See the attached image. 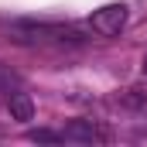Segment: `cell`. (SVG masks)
<instances>
[{
	"instance_id": "1",
	"label": "cell",
	"mask_w": 147,
	"mask_h": 147,
	"mask_svg": "<svg viewBox=\"0 0 147 147\" xmlns=\"http://www.w3.org/2000/svg\"><path fill=\"white\" fill-rule=\"evenodd\" d=\"M7 31L17 38V41H75L72 28H62V24H38V21H14L7 24Z\"/></svg>"
},
{
	"instance_id": "2",
	"label": "cell",
	"mask_w": 147,
	"mask_h": 147,
	"mask_svg": "<svg viewBox=\"0 0 147 147\" xmlns=\"http://www.w3.org/2000/svg\"><path fill=\"white\" fill-rule=\"evenodd\" d=\"M89 28L99 38H116L127 28V3H103L99 10H92Z\"/></svg>"
},
{
	"instance_id": "3",
	"label": "cell",
	"mask_w": 147,
	"mask_h": 147,
	"mask_svg": "<svg viewBox=\"0 0 147 147\" xmlns=\"http://www.w3.org/2000/svg\"><path fill=\"white\" fill-rule=\"evenodd\" d=\"M62 137L72 140V144H103L110 134H106L99 123H92V120H72V123L62 130Z\"/></svg>"
},
{
	"instance_id": "4",
	"label": "cell",
	"mask_w": 147,
	"mask_h": 147,
	"mask_svg": "<svg viewBox=\"0 0 147 147\" xmlns=\"http://www.w3.org/2000/svg\"><path fill=\"white\" fill-rule=\"evenodd\" d=\"M7 110H10L14 120H21V123L34 120V103H31V96L21 92V89H10V92H7Z\"/></svg>"
},
{
	"instance_id": "5",
	"label": "cell",
	"mask_w": 147,
	"mask_h": 147,
	"mask_svg": "<svg viewBox=\"0 0 147 147\" xmlns=\"http://www.w3.org/2000/svg\"><path fill=\"white\" fill-rule=\"evenodd\" d=\"M28 140H34V144H62L65 137H62L58 130H48V127H38V130H28Z\"/></svg>"
},
{
	"instance_id": "6",
	"label": "cell",
	"mask_w": 147,
	"mask_h": 147,
	"mask_svg": "<svg viewBox=\"0 0 147 147\" xmlns=\"http://www.w3.org/2000/svg\"><path fill=\"white\" fill-rule=\"evenodd\" d=\"M10 86H17V79H14V72L0 69V89H3V92H10Z\"/></svg>"
},
{
	"instance_id": "7",
	"label": "cell",
	"mask_w": 147,
	"mask_h": 147,
	"mask_svg": "<svg viewBox=\"0 0 147 147\" xmlns=\"http://www.w3.org/2000/svg\"><path fill=\"white\" fill-rule=\"evenodd\" d=\"M144 69H147V58H144Z\"/></svg>"
}]
</instances>
